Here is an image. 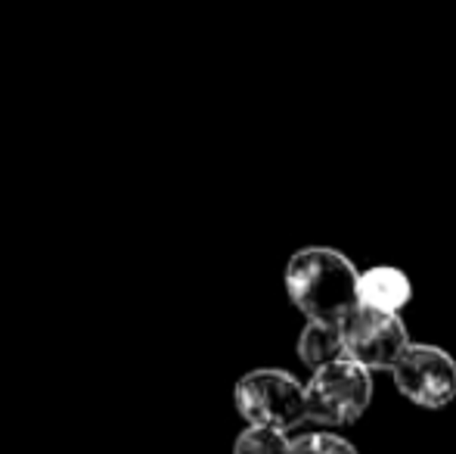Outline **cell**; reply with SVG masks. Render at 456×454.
<instances>
[{
	"instance_id": "6da1fadb",
	"label": "cell",
	"mask_w": 456,
	"mask_h": 454,
	"mask_svg": "<svg viewBox=\"0 0 456 454\" xmlns=\"http://www.w3.org/2000/svg\"><path fill=\"white\" fill-rule=\"evenodd\" d=\"M361 271L332 246H305L286 265V293L307 321L342 324L357 309Z\"/></svg>"
},
{
	"instance_id": "7a4b0ae2",
	"label": "cell",
	"mask_w": 456,
	"mask_h": 454,
	"mask_svg": "<svg viewBox=\"0 0 456 454\" xmlns=\"http://www.w3.org/2000/svg\"><path fill=\"white\" fill-rule=\"evenodd\" d=\"M236 411L248 420V426L289 433L307 420L305 386L289 370L258 367L240 376L233 389Z\"/></svg>"
},
{
	"instance_id": "3957f363",
	"label": "cell",
	"mask_w": 456,
	"mask_h": 454,
	"mask_svg": "<svg viewBox=\"0 0 456 454\" xmlns=\"http://www.w3.org/2000/svg\"><path fill=\"white\" fill-rule=\"evenodd\" d=\"M372 399V374L351 358L317 370L305 386L307 420L330 426H351L366 414Z\"/></svg>"
},
{
	"instance_id": "277c9868",
	"label": "cell",
	"mask_w": 456,
	"mask_h": 454,
	"mask_svg": "<svg viewBox=\"0 0 456 454\" xmlns=\"http://www.w3.org/2000/svg\"><path fill=\"white\" fill-rule=\"evenodd\" d=\"M345 358L357 361L361 367L372 370H395V364L410 349V334L397 315L357 305L342 321Z\"/></svg>"
},
{
	"instance_id": "5b68a950",
	"label": "cell",
	"mask_w": 456,
	"mask_h": 454,
	"mask_svg": "<svg viewBox=\"0 0 456 454\" xmlns=\"http://www.w3.org/2000/svg\"><path fill=\"white\" fill-rule=\"evenodd\" d=\"M395 386L413 405L438 411L456 399V361L441 345L413 343L391 370Z\"/></svg>"
},
{
	"instance_id": "8992f818",
	"label": "cell",
	"mask_w": 456,
	"mask_h": 454,
	"mask_svg": "<svg viewBox=\"0 0 456 454\" xmlns=\"http://www.w3.org/2000/svg\"><path fill=\"white\" fill-rule=\"evenodd\" d=\"M410 299H413V284H410V277L401 268L376 265L370 271H361L357 305L385 311V315H397Z\"/></svg>"
},
{
	"instance_id": "52a82bcc",
	"label": "cell",
	"mask_w": 456,
	"mask_h": 454,
	"mask_svg": "<svg viewBox=\"0 0 456 454\" xmlns=\"http://www.w3.org/2000/svg\"><path fill=\"white\" fill-rule=\"evenodd\" d=\"M298 358L307 367L317 370L330 367V364L345 358V340H342V324H326V321H307L298 336Z\"/></svg>"
},
{
	"instance_id": "ba28073f",
	"label": "cell",
	"mask_w": 456,
	"mask_h": 454,
	"mask_svg": "<svg viewBox=\"0 0 456 454\" xmlns=\"http://www.w3.org/2000/svg\"><path fill=\"white\" fill-rule=\"evenodd\" d=\"M233 454H292V439L280 430L248 426V430H242L240 439H236Z\"/></svg>"
},
{
	"instance_id": "9c48e42d",
	"label": "cell",
	"mask_w": 456,
	"mask_h": 454,
	"mask_svg": "<svg viewBox=\"0 0 456 454\" xmlns=\"http://www.w3.org/2000/svg\"><path fill=\"white\" fill-rule=\"evenodd\" d=\"M292 454H361L348 439L336 433H305L292 439Z\"/></svg>"
}]
</instances>
